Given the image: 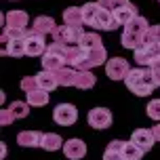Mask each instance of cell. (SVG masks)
Instances as JSON below:
<instances>
[{"instance_id":"cell-1","label":"cell","mask_w":160,"mask_h":160,"mask_svg":"<svg viewBox=\"0 0 160 160\" xmlns=\"http://www.w3.org/2000/svg\"><path fill=\"white\" fill-rule=\"evenodd\" d=\"M124 84H127V88L131 93H135L137 97L150 95L154 88L158 87L152 68H137V70H131L128 76L124 78Z\"/></svg>"},{"instance_id":"cell-2","label":"cell","mask_w":160,"mask_h":160,"mask_svg":"<svg viewBox=\"0 0 160 160\" xmlns=\"http://www.w3.org/2000/svg\"><path fill=\"white\" fill-rule=\"evenodd\" d=\"M148 32H150V23L145 17H135L131 23L124 25V32H122V47L124 48H131V51H137L139 47H143L148 42Z\"/></svg>"},{"instance_id":"cell-3","label":"cell","mask_w":160,"mask_h":160,"mask_svg":"<svg viewBox=\"0 0 160 160\" xmlns=\"http://www.w3.org/2000/svg\"><path fill=\"white\" fill-rule=\"evenodd\" d=\"M82 17H84V23L93 25L97 30H103V32H112L118 28L116 19L110 11H105L99 2H88L82 7Z\"/></svg>"},{"instance_id":"cell-4","label":"cell","mask_w":160,"mask_h":160,"mask_svg":"<svg viewBox=\"0 0 160 160\" xmlns=\"http://www.w3.org/2000/svg\"><path fill=\"white\" fill-rule=\"evenodd\" d=\"M68 51H70V47L51 42L47 53L42 55V68L48 72H59L61 68H68Z\"/></svg>"},{"instance_id":"cell-5","label":"cell","mask_w":160,"mask_h":160,"mask_svg":"<svg viewBox=\"0 0 160 160\" xmlns=\"http://www.w3.org/2000/svg\"><path fill=\"white\" fill-rule=\"evenodd\" d=\"M53 36V42L57 44H65V47H78L84 32H82V28H70V25H61V28H57L55 32L51 34Z\"/></svg>"},{"instance_id":"cell-6","label":"cell","mask_w":160,"mask_h":160,"mask_svg":"<svg viewBox=\"0 0 160 160\" xmlns=\"http://www.w3.org/2000/svg\"><path fill=\"white\" fill-rule=\"evenodd\" d=\"M133 53H135V61L143 68H154L160 61V47L152 42H145L143 47H139Z\"/></svg>"},{"instance_id":"cell-7","label":"cell","mask_w":160,"mask_h":160,"mask_svg":"<svg viewBox=\"0 0 160 160\" xmlns=\"http://www.w3.org/2000/svg\"><path fill=\"white\" fill-rule=\"evenodd\" d=\"M131 72V65L124 57H112L108 63H105V74L112 80H124Z\"/></svg>"},{"instance_id":"cell-8","label":"cell","mask_w":160,"mask_h":160,"mask_svg":"<svg viewBox=\"0 0 160 160\" xmlns=\"http://www.w3.org/2000/svg\"><path fill=\"white\" fill-rule=\"evenodd\" d=\"M53 120L61 127H70L78 120V110L74 108L72 103H59L53 110Z\"/></svg>"},{"instance_id":"cell-9","label":"cell","mask_w":160,"mask_h":160,"mask_svg":"<svg viewBox=\"0 0 160 160\" xmlns=\"http://www.w3.org/2000/svg\"><path fill=\"white\" fill-rule=\"evenodd\" d=\"M88 124L97 131H103V128L112 127V112L108 108H93L88 112Z\"/></svg>"},{"instance_id":"cell-10","label":"cell","mask_w":160,"mask_h":160,"mask_svg":"<svg viewBox=\"0 0 160 160\" xmlns=\"http://www.w3.org/2000/svg\"><path fill=\"white\" fill-rule=\"evenodd\" d=\"M47 38L40 36L36 32H28L25 34V53L30 57H38V55H44L47 53Z\"/></svg>"},{"instance_id":"cell-11","label":"cell","mask_w":160,"mask_h":160,"mask_svg":"<svg viewBox=\"0 0 160 160\" xmlns=\"http://www.w3.org/2000/svg\"><path fill=\"white\" fill-rule=\"evenodd\" d=\"M63 154L68 160H80L87 156V143L82 139H68L63 143Z\"/></svg>"},{"instance_id":"cell-12","label":"cell","mask_w":160,"mask_h":160,"mask_svg":"<svg viewBox=\"0 0 160 160\" xmlns=\"http://www.w3.org/2000/svg\"><path fill=\"white\" fill-rule=\"evenodd\" d=\"M131 141H133L137 148H141L143 152H148V150H152L156 137H154V131H150V128H137L135 133L131 135Z\"/></svg>"},{"instance_id":"cell-13","label":"cell","mask_w":160,"mask_h":160,"mask_svg":"<svg viewBox=\"0 0 160 160\" xmlns=\"http://www.w3.org/2000/svg\"><path fill=\"white\" fill-rule=\"evenodd\" d=\"M28 21H30V17H28L25 11H8L7 13V25H4V28L28 32Z\"/></svg>"},{"instance_id":"cell-14","label":"cell","mask_w":160,"mask_h":160,"mask_svg":"<svg viewBox=\"0 0 160 160\" xmlns=\"http://www.w3.org/2000/svg\"><path fill=\"white\" fill-rule=\"evenodd\" d=\"M135 17H139V15H137V7L133 4V2H131V0H128L124 7H120L118 11L114 13V19H116V23H118V25H127V23H131Z\"/></svg>"},{"instance_id":"cell-15","label":"cell","mask_w":160,"mask_h":160,"mask_svg":"<svg viewBox=\"0 0 160 160\" xmlns=\"http://www.w3.org/2000/svg\"><path fill=\"white\" fill-rule=\"evenodd\" d=\"M57 30L55 21H53V17L48 15H40L34 19V25H32V32L40 34V36H47V34H53Z\"/></svg>"},{"instance_id":"cell-16","label":"cell","mask_w":160,"mask_h":160,"mask_svg":"<svg viewBox=\"0 0 160 160\" xmlns=\"http://www.w3.org/2000/svg\"><path fill=\"white\" fill-rule=\"evenodd\" d=\"M36 80H38V88L47 91V93H51V91H55V88L59 87L57 74L55 72H48V70H42L40 74H36Z\"/></svg>"},{"instance_id":"cell-17","label":"cell","mask_w":160,"mask_h":160,"mask_svg":"<svg viewBox=\"0 0 160 160\" xmlns=\"http://www.w3.org/2000/svg\"><path fill=\"white\" fill-rule=\"evenodd\" d=\"M17 143L23 145V148H40L42 133H38V131H21L17 135Z\"/></svg>"},{"instance_id":"cell-18","label":"cell","mask_w":160,"mask_h":160,"mask_svg":"<svg viewBox=\"0 0 160 160\" xmlns=\"http://www.w3.org/2000/svg\"><path fill=\"white\" fill-rule=\"evenodd\" d=\"M63 139L61 135H57V133H42V143L40 148L44 150V152H57V150H63Z\"/></svg>"},{"instance_id":"cell-19","label":"cell","mask_w":160,"mask_h":160,"mask_svg":"<svg viewBox=\"0 0 160 160\" xmlns=\"http://www.w3.org/2000/svg\"><path fill=\"white\" fill-rule=\"evenodd\" d=\"M63 21L70 28H82L84 17H82V7H70L63 11Z\"/></svg>"},{"instance_id":"cell-20","label":"cell","mask_w":160,"mask_h":160,"mask_svg":"<svg viewBox=\"0 0 160 160\" xmlns=\"http://www.w3.org/2000/svg\"><path fill=\"white\" fill-rule=\"evenodd\" d=\"M0 53H2V55H11V57H23V55H28V53H25V38L11 40Z\"/></svg>"},{"instance_id":"cell-21","label":"cell","mask_w":160,"mask_h":160,"mask_svg":"<svg viewBox=\"0 0 160 160\" xmlns=\"http://www.w3.org/2000/svg\"><path fill=\"white\" fill-rule=\"evenodd\" d=\"M57 74V80H59V87H76V74L78 70H74V68H61Z\"/></svg>"},{"instance_id":"cell-22","label":"cell","mask_w":160,"mask_h":160,"mask_svg":"<svg viewBox=\"0 0 160 160\" xmlns=\"http://www.w3.org/2000/svg\"><path fill=\"white\" fill-rule=\"evenodd\" d=\"M78 47L82 48V51H97V48H103V42H101V38H99L95 32H88V34L82 36Z\"/></svg>"},{"instance_id":"cell-23","label":"cell","mask_w":160,"mask_h":160,"mask_svg":"<svg viewBox=\"0 0 160 160\" xmlns=\"http://www.w3.org/2000/svg\"><path fill=\"white\" fill-rule=\"evenodd\" d=\"M122 148H124V141H118V139L110 141V145L105 148L103 160H124V156H122Z\"/></svg>"},{"instance_id":"cell-24","label":"cell","mask_w":160,"mask_h":160,"mask_svg":"<svg viewBox=\"0 0 160 160\" xmlns=\"http://www.w3.org/2000/svg\"><path fill=\"white\" fill-rule=\"evenodd\" d=\"M97 78L93 76V72H88V70H78V74H76V87L78 88H93L95 87Z\"/></svg>"},{"instance_id":"cell-25","label":"cell","mask_w":160,"mask_h":160,"mask_svg":"<svg viewBox=\"0 0 160 160\" xmlns=\"http://www.w3.org/2000/svg\"><path fill=\"white\" fill-rule=\"evenodd\" d=\"M28 95V103L34 105V108H42V105L48 103V93L47 91H42V88H36L32 93H25Z\"/></svg>"},{"instance_id":"cell-26","label":"cell","mask_w":160,"mask_h":160,"mask_svg":"<svg viewBox=\"0 0 160 160\" xmlns=\"http://www.w3.org/2000/svg\"><path fill=\"white\" fill-rule=\"evenodd\" d=\"M143 150L141 148H137L133 141H124V148H122V156L124 160H141L143 158Z\"/></svg>"},{"instance_id":"cell-27","label":"cell","mask_w":160,"mask_h":160,"mask_svg":"<svg viewBox=\"0 0 160 160\" xmlns=\"http://www.w3.org/2000/svg\"><path fill=\"white\" fill-rule=\"evenodd\" d=\"M30 103H23V101H13V103L8 105V110L15 114V118H25L28 114H30Z\"/></svg>"},{"instance_id":"cell-28","label":"cell","mask_w":160,"mask_h":160,"mask_svg":"<svg viewBox=\"0 0 160 160\" xmlns=\"http://www.w3.org/2000/svg\"><path fill=\"white\" fill-rule=\"evenodd\" d=\"M127 2H128V0H99V4H101L105 11H110L112 15L116 13V11H118L120 7H124Z\"/></svg>"},{"instance_id":"cell-29","label":"cell","mask_w":160,"mask_h":160,"mask_svg":"<svg viewBox=\"0 0 160 160\" xmlns=\"http://www.w3.org/2000/svg\"><path fill=\"white\" fill-rule=\"evenodd\" d=\"M145 110H148V116H150L152 120H158L160 122V99H152Z\"/></svg>"},{"instance_id":"cell-30","label":"cell","mask_w":160,"mask_h":160,"mask_svg":"<svg viewBox=\"0 0 160 160\" xmlns=\"http://www.w3.org/2000/svg\"><path fill=\"white\" fill-rule=\"evenodd\" d=\"M21 88H23L25 93L36 91V88H38V80H36V76H28V78H23L21 80Z\"/></svg>"},{"instance_id":"cell-31","label":"cell","mask_w":160,"mask_h":160,"mask_svg":"<svg viewBox=\"0 0 160 160\" xmlns=\"http://www.w3.org/2000/svg\"><path fill=\"white\" fill-rule=\"evenodd\" d=\"M13 120H15V114L11 112L8 108L0 110V124H2V127H8V124H13Z\"/></svg>"},{"instance_id":"cell-32","label":"cell","mask_w":160,"mask_h":160,"mask_svg":"<svg viewBox=\"0 0 160 160\" xmlns=\"http://www.w3.org/2000/svg\"><path fill=\"white\" fill-rule=\"evenodd\" d=\"M148 42H152V44H158V47H160V25H150Z\"/></svg>"},{"instance_id":"cell-33","label":"cell","mask_w":160,"mask_h":160,"mask_svg":"<svg viewBox=\"0 0 160 160\" xmlns=\"http://www.w3.org/2000/svg\"><path fill=\"white\" fill-rule=\"evenodd\" d=\"M152 72H154V76H156V82H158V87H160V61L152 68Z\"/></svg>"},{"instance_id":"cell-34","label":"cell","mask_w":160,"mask_h":160,"mask_svg":"<svg viewBox=\"0 0 160 160\" xmlns=\"http://www.w3.org/2000/svg\"><path fill=\"white\" fill-rule=\"evenodd\" d=\"M152 131H154V137H156V141H160V122L152 128Z\"/></svg>"},{"instance_id":"cell-35","label":"cell","mask_w":160,"mask_h":160,"mask_svg":"<svg viewBox=\"0 0 160 160\" xmlns=\"http://www.w3.org/2000/svg\"><path fill=\"white\" fill-rule=\"evenodd\" d=\"M0 156H2V158L7 156V145H4V143H0Z\"/></svg>"}]
</instances>
